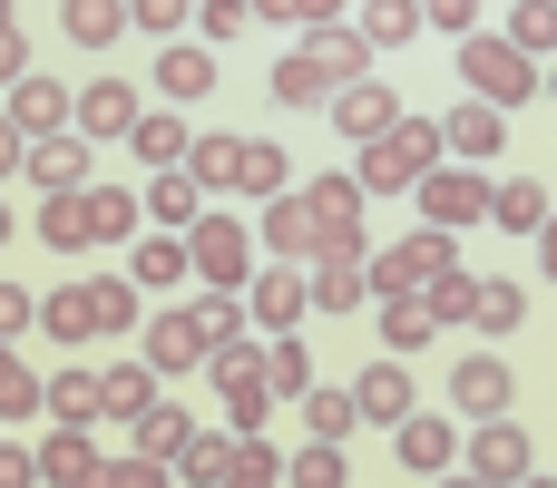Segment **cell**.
I'll list each match as a JSON object with an SVG mask.
<instances>
[{
    "instance_id": "obj_1",
    "label": "cell",
    "mask_w": 557,
    "mask_h": 488,
    "mask_svg": "<svg viewBox=\"0 0 557 488\" xmlns=\"http://www.w3.org/2000/svg\"><path fill=\"white\" fill-rule=\"evenodd\" d=\"M362 166H352V186L362 196H401V186H421L441 157H450V137H441V117H401L392 137H372V147H352Z\"/></svg>"
},
{
    "instance_id": "obj_2",
    "label": "cell",
    "mask_w": 557,
    "mask_h": 488,
    "mask_svg": "<svg viewBox=\"0 0 557 488\" xmlns=\"http://www.w3.org/2000/svg\"><path fill=\"white\" fill-rule=\"evenodd\" d=\"M460 78H470V98H490V108H529V98H548L539 59H529L519 39H499V29H470V39H460Z\"/></svg>"
},
{
    "instance_id": "obj_3",
    "label": "cell",
    "mask_w": 557,
    "mask_h": 488,
    "mask_svg": "<svg viewBox=\"0 0 557 488\" xmlns=\"http://www.w3.org/2000/svg\"><path fill=\"white\" fill-rule=\"evenodd\" d=\"M186 254H196V274H206V293H245L255 284V264H264V245H255V225H235V215H196L186 225Z\"/></svg>"
},
{
    "instance_id": "obj_4",
    "label": "cell",
    "mask_w": 557,
    "mask_h": 488,
    "mask_svg": "<svg viewBox=\"0 0 557 488\" xmlns=\"http://www.w3.org/2000/svg\"><path fill=\"white\" fill-rule=\"evenodd\" d=\"M411 196H421V225H441V235H470V225H490V176H480L470 157H460V166H431Z\"/></svg>"
},
{
    "instance_id": "obj_5",
    "label": "cell",
    "mask_w": 557,
    "mask_h": 488,
    "mask_svg": "<svg viewBox=\"0 0 557 488\" xmlns=\"http://www.w3.org/2000/svg\"><path fill=\"white\" fill-rule=\"evenodd\" d=\"M450 264H460V235L421 225L411 245H382V254H372V293H431V284H441Z\"/></svg>"
},
{
    "instance_id": "obj_6",
    "label": "cell",
    "mask_w": 557,
    "mask_h": 488,
    "mask_svg": "<svg viewBox=\"0 0 557 488\" xmlns=\"http://www.w3.org/2000/svg\"><path fill=\"white\" fill-rule=\"evenodd\" d=\"M255 245H264V264H313V254H323V225H313V205L284 186V196H264V215H255Z\"/></svg>"
},
{
    "instance_id": "obj_7",
    "label": "cell",
    "mask_w": 557,
    "mask_h": 488,
    "mask_svg": "<svg viewBox=\"0 0 557 488\" xmlns=\"http://www.w3.org/2000/svg\"><path fill=\"white\" fill-rule=\"evenodd\" d=\"M20 176H29L39 196H88V186H98V176H88V137H78V127H59V137H29Z\"/></svg>"
},
{
    "instance_id": "obj_8",
    "label": "cell",
    "mask_w": 557,
    "mask_h": 488,
    "mask_svg": "<svg viewBox=\"0 0 557 488\" xmlns=\"http://www.w3.org/2000/svg\"><path fill=\"white\" fill-rule=\"evenodd\" d=\"M245 313H255L264 333H304V313H313V284H304V264H255V284H245Z\"/></svg>"
},
{
    "instance_id": "obj_9",
    "label": "cell",
    "mask_w": 557,
    "mask_h": 488,
    "mask_svg": "<svg viewBox=\"0 0 557 488\" xmlns=\"http://www.w3.org/2000/svg\"><path fill=\"white\" fill-rule=\"evenodd\" d=\"M304 205H313V225H323V254H362V186L352 176H313L304 186Z\"/></svg>"
},
{
    "instance_id": "obj_10",
    "label": "cell",
    "mask_w": 557,
    "mask_h": 488,
    "mask_svg": "<svg viewBox=\"0 0 557 488\" xmlns=\"http://www.w3.org/2000/svg\"><path fill=\"white\" fill-rule=\"evenodd\" d=\"M460 460H470L490 488H519L529 470H539V460H529V430H519L509 411H499V421H480V440H460Z\"/></svg>"
},
{
    "instance_id": "obj_11",
    "label": "cell",
    "mask_w": 557,
    "mask_h": 488,
    "mask_svg": "<svg viewBox=\"0 0 557 488\" xmlns=\"http://www.w3.org/2000/svg\"><path fill=\"white\" fill-rule=\"evenodd\" d=\"M323 108H333V127H343L352 147H372V137H392V127H401V98H392L382 78H352V88H333Z\"/></svg>"
},
{
    "instance_id": "obj_12",
    "label": "cell",
    "mask_w": 557,
    "mask_h": 488,
    "mask_svg": "<svg viewBox=\"0 0 557 488\" xmlns=\"http://www.w3.org/2000/svg\"><path fill=\"white\" fill-rule=\"evenodd\" d=\"M304 59L333 78V88H352V78H372V39L352 29V20H313L304 29Z\"/></svg>"
},
{
    "instance_id": "obj_13",
    "label": "cell",
    "mask_w": 557,
    "mask_h": 488,
    "mask_svg": "<svg viewBox=\"0 0 557 488\" xmlns=\"http://www.w3.org/2000/svg\"><path fill=\"white\" fill-rule=\"evenodd\" d=\"M137 117H147V108H137V88H127V78H88V88H78V117H69V127H78L88 147H108V137H127Z\"/></svg>"
},
{
    "instance_id": "obj_14",
    "label": "cell",
    "mask_w": 557,
    "mask_h": 488,
    "mask_svg": "<svg viewBox=\"0 0 557 488\" xmlns=\"http://www.w3.org/2000/svg\"><path fill=\"white\" fill-rule=\"evenodd\" d=\"M0 117H10V127H20V137H59V127H69V117H78V88H59V78H20V88H10V108H0Z\"/></svg>"
},
{
    "instance_id": "obj_15",
    "label": "cell",
    "mask_w": 557,
    "mask_h": 488,
    "mask_svg": "<svg viewBox=\"0 0 557 488\" xmlns=\"http://www.w3.org/2000/svg\"><path fill=\"white\" fill-rule=\"evenodd\" d=\"M147 362H157V381L166 372H196L206 362V313L186 303V313H147Z\"/></svg>"
},
{
    "instance_id": "obj_16",
    "label": "cell",
    "mask_w": 557,
    "mask_h": 488,
    "mask_svg": "<svg viewBox=\"0 0 557 488\" xmlns=\"http://www.w3.org/2000/svg\"><path fill=\"white\" fill-rule=\"evenodd\" d=\"M392 450H401V470H421V479H441V470H460V430H450L441 411H411V421L392 430Z\"/></svg>"
},
{
    "instance_id": "obj_17",
    "label": "cell",
    "mask_w": 557,
    "mask_h": 488,
    "mask_svg": "<svg viewBox=\"0 0 557 488\" xmlns=\"http://www.w3.org/2000/svg\"><path fill=\"white\" fill-rule=\"evenodd\" d=\"M186 274H196L186 235H137V245H127V284H137V293H176Z\"/></svg>"
},
{
    "instance_id": "obj_18",
    "label": "cell",
    "mask_w": 557,
    "mask_h": 488,
    "mask_svg": "<svg viewBox=\"0 0 557 488\" xmlns=\"http://www.w3.org/2000/svg\"><path fill=\"white\" fill-rule=\"evenodd\" d=\"M313 313H362V293H372V254H313Z\"/></svg>"
},
{
    "instance_id": "obj_19",
    "label": "cell",
    "mask_w": 557,
    "mask_h": 488,
    "mask_svg": "<svg viewBox=\"0 0 557 488\" xmlns=\"http://www.w3.org/2000/svg\"><path fill=\"white\" fill-rule=\"evenodd\" d=\"M509 391H519V381H509V362H499V352H470V362L450 372V401H460L470 421H499V411H509Z\"/></svg>"
},
{
    "instance_id": "obj_20",
    "label": "cell",
    "mask_w": 557,
    "mask_h": 488,
    "mask_svg": "<svg viewBox=\"0 0 557 488\" xmlns=\"http://www.w3.org/2000/svg\"><path fill=\"white\" fill-rule=\"evenodd\" d=\"M157 88H166V108L206 98V88H215V49H206V39H166V49H157Z\"/></svg>"
},
{
    "instance_id": "obj_21",
    "label": "cell",
    "mask_w": 557,
    "mask_h": 488,
    "mask_svg": "<svg viewBox=\"0 0 557 488\" xmlns=\"http://www.w3.org/2000/svg\"><path fill=\"white\" fill-rule=\"evenodd\" d=\"M441 137H450V157H470V166H480V157H499V147H509V108L470 98V108H450V117H441Z\"/></svg>"
},
{
    "instance_id": "obj_22",
    "label": "cell",
    "mask_w": 557,
    "mask_h": 488,
    "mask_svg": "<svg viewBox=\"0 0 557 488\" xmlns=\"http://www.w3.org/2000/svg\"><path fill=\"white\" fill-rule=\"evenodd\" d=\"M352 401H362V421H372V430H401V421H411V372H401V352H392V362H372V372L352 381Z\"/></svg>"
},
{
    "instance_id": "obj_23",
    "label": "cell",
    "mask_w": 557,
    "mask_h": 488,
    "mask_svg": "<svg viewBox=\"0 0 557 488\" xmlns=\"http://www.w3.org/2000/svg\"><path fill=\"white\" fill-rule=\"evenodd\" d=\"M137 196H147V215H157V225H166V235H186V225H196V215H206V186H196V176H186V166H157V176H147V186H137Z\"/></svg>"
},
{
    "instance_id": "obj_24",
    "label": "cell",
    "mask_w": 557,
    "mask_h": 488,
    "mask_svg": "<svg viewBox=\"0 0 557 488\" xmlns=\"http://www.w3.org/2000/svg\"><path fill=\"white\" fill-rule=\"evenodd\" d=\"M88 470H98V440L69 430V421H49V440H39V479H49V488H88Z\"/></svg>"
},
{
    "instance_id": "obj_25",
    "label": "cell",
    "mask_w": 557,
    "mask_h": 488,
    "mask_svg": "<svg viewBox=\"0 0 557 488\" xmlns=\"http://www.w3.org/2000/svg\"><path fill=\"white\" fill-rule=\"evenodd\" d=\"M127 147H137V157H147V176H157V166H186V147H196V127H186L176 108H147V117L127 127Z\"/></svg>"
},
{
    "instance_id": "obj_26",
    "label": "cell",
    "mask_w": 557,
    "mask_h": 488,
    "mask_svg": "<svg viewBox=\"0 0 557 488\" xmlns=\"http://www.w3.org/2000/svg\"><path fill=\"white\" fill-rule=\"evenodd\" d=\"M186 176H196L206 196H235V176H245V137H225V127H206V137L186 147Z\"/></svg>"
},
{
    "instance_id": "obj_27",
    "label": "cell",
    "mask_w": 557,
    "mask_h": 488,
    "mask_svg": "<svg viewBox=\"0 0 557 488\" xmlns=\"http://www.w3.org/2000/svg\"><path fill=\"white\" fill-rule=\"evenodd\" d=\"M147 401H157V362H147V352H137V362H108V372H98V411H108V421H137Z\"/></svg>"
},
{
    "instance_id": "obj_28",
    "label": "cell",
    "mask_w": 557,
    "mask_h": 488,
    "mask_svg": "<svg viewBox=\"0 0 557 488\" xmlns=\"http://www.w3.org/2000/svg\"><path fill=\"white\" fill-rule=\"evenodd\" d=\"M186 440H196V421H186V411H176L166 391H157V401H147V411L127 421V450H147V460H176Z\"/></svg>"
},
{
    "instance_id": "obj_29",
    "label": "cell",
    "mask_w": 557,
    "mask_h": 488,
    "mask_svg": "<svg viewBox=\"0 0 557 488\" xmlns=\"http://www.w3.org/2000/svg\"><path fill=\"white\" fill-rule=\"evenodd\" d=\"M548 186H539V176H509V186H490V225H499V235H539V225H548Z\"/></svg>"
},
{
    "instance_id": "obj_30",
    "label": "cell",
    "mask_w": 557,
    "mask_h": 488,
    "mask_svg": "<svg viewBox=\"0 0 557 488\" xmlns=\"http://www.w3.org/2000/svg\"><path fill=\"white\" fill-rule=\"evenodd\" d=\"M235 450H245L235 430H196V440H186V450L166 460V479H186V488H215L225 470H235Z\"/></svg>"
},
{
    "instance_id": "obj_31",
    "label": "cell",
    "mask_w": 557,
    "mask_h": 488,
    "mask_svg": "<svg viewBox=\"0 0 557 488\" xmlns=\"http://www.w3.org/2000/svg\"><path fill=\"white\" fill-rule=\"evenodd\" d=\"M49 254H88L98 235H88V196H39V225H29Z\"/></svg>"
},
{
    "instance_id": "obj_32",
    "label": "cell",
    "mask_w": 557,
    "mask_h": 488,
    "mask_svg": "<svg viewBox=\"0 0 557 488\" xmlns=\"http://www.w3.org/2000/svg\"><path fill=\"white\" fill-rule=\"evenodd\" d=\"M264 391H274V401H304V391H313V352H304V333H264Z\"/></svg>"
},
{
    "instance_id": "obj_33",
    "label": "cell",
    "mask_w": 557,
    "mask_h": 488,
    "mask_svg": "<svg viewBox=\"0 0 557 488\" xmlns=\"http://www.w3.org/2000/svg\"><path fill=\"white\" fill-rule=\"evenodd\" d=\"M49 421H69V430H98V421H108V411H98V372H88V362L49 372Z\"/></svg>"
},
{
    "instance_id": "obj_34",
    "label": "cell",
    "mask_w": 557,
    "mask_h": 488,
    "mask_svg": "<svg viewBox=\"0 0 557 488\" xmlns=\"http://www.w3.org/2000/svg\"><path fill=\"white\" fill-rule=\"evenodd\" d=\"M147 225V196H127V186H88V235L98 245H127Z\"/></svg>"
},
{
    "instance_id": "obj_35",
    "label": "cell",
    "mask_w": 557,
    "mask_h": 488,
    "mask_svg": "<svg viewBox=\"0 0 557 488\" xmlns=\"http://www.w3.org/2000/svg\"><path fill=\"white\" fill-rule=\"evenodd\" d=\"M39 323H49L59 342H88V333H108V313H98V284H69V293H49V303H39Z\"/></svg>"
},
{
    "instance_id": "obj_36",
    "label": "cell",
    "mask_w": 557,
    "mask_h": 488,
    "mask_svg": "<svg viewBox=\"0 0 557 488\" xmlns=\"http://www.w3.org/2000/svg\"><path fill=\"white\" fill-rule=\"evenodd\" d=\"M284 488H352V460H343V440H304V450L284 460Z\"/></svg>"
},
{
    "instance_id": "obj_37",
    "label": "cell",
    "mask_w": 557,
    "mask_h": 488,
    "mask_svg": "<svg viewBox=\"0 0 557 488\" xmlns=\"http://www.w3.org/2000/svg\"><path fill=\"white\" fill-rule=\"evenodd\" d=\"M264 88H274V108H323V98H333V78H323V68H313L304 49H284Z\"/></svg>"
},
{
    "instance_id": "obj_38",
    "label": "cell",
    "mask_w": 557,
    "mask_h": 488,
    "mask_svg": "<svg viewBox=\"0 0 557 488\" xmlns=\"http://www.w3.org/2000/svg\"><path fill=\"white\" fill-rule=\"evenodd\" d=\"M431 333H441V313H431L421 293H382V342H392V352H421Z\"/></svg>"
},
{
    "instance_id": "obj_39",
    "label": "cell",
    "mask_w": 557,
    "mask_h": 488,
    "mask_svg": "<svg viewBox=\"0 0 557 488\" xmlns=\"http://www.w3.org/2000/svg\"><path fill=\"white\" fill-rule=\"evenodd\" d=\"M206 372H215V391H264V342H255V333H235V342H215V352H206Z\"/></svg>"
},
{
    "instance_id": "obj_40",
    "label": "cell",
    "mask_w": 557,
    "mask_h": 488,
    "mask_svg": "<svg viewBox=\"0 0 557 488\" xmlns=\"http://www.w3.org/2000/svg\"><path fill=\"white\" fill-rule=\"evenodd\" d=\"M29 411H49V381L20 362V342H0V421H29Z\"/></svg>"
},
{
    "instance_id": "obj_41",
    "label": "cell",
    "mask_w": 557,
    "mask_h": 488,
    "mask_svg": "<svg viewBox=\"0 0 557 488\" xmlns=\"http://www.w3.org/2000/svg\"><path fill=\"white\" fill-rule=\"evenodd\" d=\"M372 49H401V39H421V0H362V20H352Z\"/></svg>"
},
{
    "instance_id": "obj_42",
    "label": "cell",
    "mask_w": 557,
    "mask_h": 488,
    "mask_svg": "<svg viewBox=\"0 0 557 488\" xmlns=\"http://www.w3.org/2000/svg\"><path fill=\"white\" fill-rule=\"evenodd\" d=\"M59 29H69L78 49H108V39L127 29V0H69V10H59Z\"/></svg>"
},
{
    "instance_id": "obj_43",
    "label": "cell",
    "mask_w": 557,
    "mask_h": 488,
    "mask_svg": "<svg viewBox=\"0 0 557 488\" xmlns=\"http://www.w3.org/2000/svg\"><path fill=\"white\" fill-rule=\"evenodd\" d=\"M470 323H480L490 342H509V333L529 323V293H519V284H480V303H470Z\"/></svg>"
},
{
    "instance_id": "obj_44",
    "label": "cell",
    "mask_w": 557,
    "mask_h": 488,
    "mask_svg": "<svg viewBox=\"0 0 557 488\" xmlns=\"http://www.w3.org/2000/svg\"><path fill=\"white\" fill-rule=\"evenodd\" d=\"M304 430H313V440H352V430H362V401H352V391H304Z\"/></svg>"
},
{
    "instance_id": "obj_45",
    "label": "cell",
    "mask_w": 557,
    "mask_h": 488,
    "mask_svg": "<svg viewBox=\"0 0 557 488\" xmlns=\"http://www.w3.org/2000/svg\"><path fill=\"white\" fill-rule=\"evenodd\" d=\"M499 39H519V49H529V59H548V49H557V0H519V10H509V29H499Z\"/></svg>"
},
{
    "instance_id": "obj_46",
    "label": "cell",
    "mask_w": 557,
    "mask_h": 488,
    "mask_svg": "<svg viewBox=\"0 0 557 488\" xmlns=\"http://www.w3.org/2000/svg\"><path fill=\"white\" fill-rule=\"evenodd\" d=\"M215 488H284V460H274V440L255 430V440L235 450V470H225V479H215Z\"/></svg>"
},
{
    "instance_id": "obj_47",
    "label": "cell",
    "mask_w": 557,
    "mask_h": 488,
    "mask_svg": "<svg viewBox=\"0 0 557 488\" xmlns=\"http://www.w3.org/2000/svg\"><path fill=\"white\" fill-rule=\"evenodd\" d=\"M235 196H284V147H274V137H245V176H235Z\"/></svg>"
},
{
    "instance_id": "obj_48",
    "label": "cell",
    "mask_w": 557,
    "mask_h": 488,
    "mask_svg": "<svg viewBox=\"0 0 557 488\" xmlns=\"http://www.w3.org/2000/svg\"><path fill=\"white\" fill-rule=\"evenodd\" d=\"M88 488H166V460H147V450H127V460H98Z\"/></svg>"
},
{
    "instance_id": "obj_49",
    "label": "cell",
    "mask_w": 557,
    "mask_h": 488,
    "mask_svg": "<svg viewBox=\"0 0 557 488\" xmlns=\"http://www.w3.org/2000/svg\"><path fill=\"white\" fill-rule=\"evenodd\" d=\"M421 303H431L441 323H470V303H480V274H460V264H450V274H441V284H431Z\"/></svg>"
},
{
    "instance_id": "obj_50",
    "label": "cell",
    "mask_w": 557,
    "mask_h": 488,
    "mask_svg": "<svg viewBox=\"0 0 557 488\" xmlns=\"http://www.w3.org/2000/svg\"><path fill=\"white\" fill-rule=\"evenodd\" d=\"M127 20H137L147 39H186V20H196V0H127Z\"/></svg>"
},
{
    "instance_id": "obj_51",
    "label": "cell",
    "mask_w": 557,
    "mask_h": 488,
    "mask_svg": "<svg viewBox=\"0 0 557 488\" xmlns=\"http://www.w3.org/2000/svg\"><path fill=\"white\" fill-rule=\"evenodd\" d=\"M245 20H255V0H196V29H206V49H215V39H235Z\"/></svg>"
},
{
    "instance_id": "obj_52",
    "label": "cell",
    "mask_w": 557,
    "mask_h": 488,
    "mask_svg": "<svg viewBox=\"0 0 557 488\" xmlns=\"http://www.w3.org/2000/svg\"><path fill=\"white\" fill-rule=\"evenodd\" d=\"M421 29H441V39H470V29H480V0H421Z\"/></svg>"
},
{
    "instance_id": "obj_53",
    "label": "cell",
    "mask_w": 557,
    "mask_h": 488,
    "mask_svg": "<svg viewBox=\"0 0 557 488\" xmlns=\"http://www.w3.org/2000/svg\"><path fill=\"white\" fill-rule=\"evenodd\" d=\"M29 323H39V303H29V293H20V284H0V342H20V333H29Z\"/></svg>"
},
{
    "instance_id": "obj_54",
    "label": "cell",
    "mask_w": 557,
    "mask_h": 488,
    "mask_svg": "<svg viewBox=\"0 0 557 488\" xmlns=\"http://www.w3.org/2000/svg\"><path fill=\"white\" fill-rule=\"evenodd\" d=\"M255 20H304L313 29V20H343V10L333 0H255Z\"/></svg>"
},
{
    "instance_id": "obj_55",
    "label": "cell",
    "mask_w": 557,
    "mask_h": 488,
    "mask_svg": "<svg viewBox=\"0 0 557 488\" xmlns=\"http://www.w3.org/2000/svg\"><path fill=\"white\" fill-rule=\"evenodd\" d=\"M0 488H39V450H20V440H0Z\"/></svg>"
},
{
    "instance_id": "obj_56",
    "label": "cell",
    "mask_w": 557,
    "mask_h": 488,
    "mask_svg": "<svg viewBox=\"0 0 557 488\" xmlns=\"http://www.w3.org/2000/svg\"><path fill=\"white\" fill-rule=\"evenodd\" d=\"M20 78H29V39H20V29H0V98H10Z\"/></svg>"
},
{
    "instance_id": "obj_57",
    "label": "cell",
    "mask_w": 557,
    "mask_h": 488,
    "mask_svg": "<svg viewBox=\"0 0 557 488\" xmlns=\"http://www.w3.org/2000/svg\"><path fill=\"white\" fill-rule=\"evenodd\" d=\"M20 157H29V137H20V127L0 117V176H20Z\"/></svg>"
},
{
    "instance_id": "obj_58",
    "label": "cell",
    "mask_w": 557,
    "mask_h": 488,
    "mask_svg": "<svg viewBox=\"0 0 557 488\" xmlns=\"http://www.w3.org/2000/svg\"><path fill=\"white\" fill-rule=\"evenodd\" d=\"M539 274L557 284V205H548V225H539Z\"/></svg>"
},
{
    "instance_id": "obj_59",
    "label": "cell",
    "mask_w": 557,
    "mask_h": 488,
    "mask_svg": "<svg viewBox=\"0 0 557 488\" xmlns=\"http://www.w3.org/2000/svg\"><path fill=\"white\" fill-rule=\"evenodd\" d=\"M431 488H490V479H480V470L460 460V470H441V479H431Z\"/></svg>"
},
{
    "instance_id": "obj_60",
    "label": "cell",
    "mask_w": 557,
    "mask_h": 488,
    "mask_svg": "<svg viewBox=\"0 0 557 488\" xmlns=\"http://www.w3.org/2000/svg\"><path fill=\"white\" fill-rule=\"evenodd\" d=\"M10 235H20V225H10V205H0V245H10Z\"/></svg>"
},
{
    "instance_id": "obj_61",
    "label": "cell",
    "mask_w": 557,
    "mask_h": 488,
    "mask_svg": "<svg viewBox=\"0 0 557 488\" xmlns=\"http://www.w3.org/2000/svg\"><path fill=\"white\" fill-rule=\"evenodd\" d=\"M519 488H557V479H539V470H529V479H519Z\"/></svg>"
},
{
    "instance_id": "obj_62",
    "label": "cell",
    "mask_w": 557,
    "mask_h": 488,
    "mask_svg": "<svg viewBox=\"0 0 557 488\" xmlns=\"http://www.w3.org/2000/svg\"><path fill=\"white\" fill-rule=\"evenodd\" d=\"M0 29H20V20H10V0H0Z\"/></svg>"
},
{
    "instance_id": "obj_63",
    "label": "cell",
    "mask_w": 557,
    "mask_h": 488,
    "mask_svg": "<svg viewBox=\"0 0 557 488\" xmlns=\"http://www.w3.org/2000/svg\"><path fill=\"white\" fill-rule=\"evenodd\" d=\"M333 10H343V0H333Z\"/></svg>"
}]
</instances>
